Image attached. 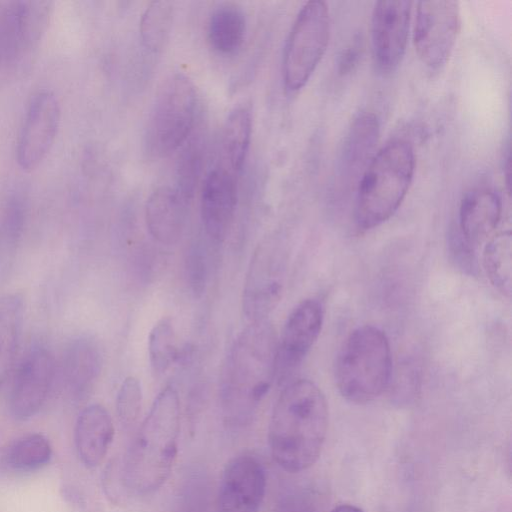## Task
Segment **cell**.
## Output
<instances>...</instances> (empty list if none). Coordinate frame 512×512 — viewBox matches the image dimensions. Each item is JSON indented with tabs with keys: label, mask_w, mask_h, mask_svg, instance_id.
Instances as JSON below:
<instances>
[{
	"label": "cell",
	"mask_w": 512,
	"mask_h": 512,
	"mask_svg": "<svg viewBox=\"0 0 512 512\" xmlns=\"http://www.w3.org/2000/svg\"><path fill=\"white\" fill-rule=\"evenodd\" d=\"M277 337L267 320L251 322L235 339L220 379V401L227 424L251 422L276 379Z\"/></svg>",
	"instance_id": "obj_1"
},
{
	"label": "cell",
	"mask_w": 512,
	"mask_h": 512,
	"mask_svg": "<svg viewBox=\"0 0 512 512\" xmlns=\"http://www.w3.org/2000/svg\"><path fill=\"white\" fill-rule=\"evenodd\" d=\"M328 405L321 389L299 379L279 395L269 422L268 443L275 462L298 473L319 458L328 429Z\"/></svg>",
	"instance_id": "obj_2"
},
{
	"label": "cell",
	"mask_w": 512,
	"mask_h": 512,
	"mask_svg": "<svg viewBox=\"0 0 512 512\" xmlns=\"http://www.w3.org/2000/svg\"><path fill=\"white\" fill-rule=\"evenodd\" d=\"M180 434V402L173 386L154 399L120 466L124 488L138 495L158 490L175 463Z\"/></svg>",
	"instance_id": "obj_3"
},
{
	"label": "cell",
	"mask_w": 512,
	"mask_h": 512,
	"mask_svg": "<svg viewBox=\"0 0 512 512\" xmlns=\"http://www.w3.org/2000/svg\"><path fill=\"white\" fill-rule=\"evenodd\" d=\"M414 172L415 153L407 140H390L375 153L356 186L354 218L359 230L381 225L398 210Z\"/></svg>",
	"instance_id": "obj_4"
},
{
	"label": "cell",
	"mask_w": 512,
	"mask_h": 512,
	"mask_svg": "<svg viewBox=\"0 0 512 512\" xmlns=\"http://www.w3.org/2000/svg\"><path fill=\"white\" fill-rule=\"evenodd\" d=\"M335 381L340 394L356 404L368 403L388 387L392 357L386 334L372 325L353 330L335 362Z\"/></svg>",
	"instance_id": "obj_5"
},
{
	"label": "cell",
	"mask_w": 512,
	"mask_h": 512,
	"mask_svg": "<svg viewBox=\"0 0 512 512\" xmlns=\"http://www.w3.org/2000/svg\"><path fill=\"white\" fill-rule=\"evenodd\" d=\"M197 96L186 75H171L160 88L153 105L146 132L148 153L165 158L189 138L196 117Z\"/></svg>",
	"instance_id": "obj_6"
},
{
	"label": "cell",
	"mask_w": 512,
	"mask_h": 512,
	"mask_svg": "<svg viewBox=\"0 0 512 512\" xmlns=\"http://www.w3.org/2000/svg\"><path fill=\"white\" fill-rule=\"evenodd\" d=\"M330 38V15L324 1L306 2L298 12L283 54V82L289 92L302 89L324 56Z\"/></svg>",
	"instance_id": "obj_7"
},
{
	"label": "cell",
	"mask_w": 512,
	"mask_h": 512,
	"mask_svg": "<svg viewBox=\"0 0 512 512\" xmlns=\"http://www.w3.org/2000/svg\"><path fill=\"white\" fill-rule=\"evenodd\" d=\"M460 30L457 1L430 0L417 3L413 43L420 61L431 70L448 62Z\"/></svg>",
	"instance_id": "obj_8"
},
{
	"label": "cell",
	"mask_w": 512,
	"mask_h": 512,
	"mask_svg": "<svg viewBox=\"0 0 512 512\" xmlns=\"http://www.w3.org/2000/svg\"><path fill=\"white\" fill-rule=\"evenodd\" d=\"M285 253L273 239L255 248L245 276L242 308L250 322L265 320L277 306L283 290Z\"/></svg>",
	"instance_id": "obj_9"
},
{
	"label": "cell",
	"mask_w": 512,
	"mask_h": 512,
	"mask_svg": "<svg viewBox=\"0 0 512 512\" xmlns=\"http://www.w3.org/2000/svg\"><path fill=\"white\" fill-rule=\"evenodd\" d=\"M53 10L50 1H16L0 19L2 63L22 67L36 54Z\"/></svg>",
	"instance_id": "obj_10"
},
{
	"label": "cell",
	"mask_w": 512,
	"mask_h": 512,
	"mask_svg": "<svg viewBox=\"0 0 512 512\" xmlns=\"http://www.w3.org/2000/svg\"><path fill=\"white\" fill-rule=\"evenodd\" d=\"M61 119L60 102L53 91L37 90L29 99L16 144L17 164L33 171L51 151Z\"/></svg>",
	"instance_id": "obj_11"
},
{
	"label": "cell",
	"mask_w": 512,
	"mask_h": 512,
	"mask_svg": "<svg viewBox=\"0 0 512 512\" xmlns=\"http://www.w3.org/2000/svg\"><path fill=\"white\" fill-rule=\"evenodd\" d=\"M55 375V359L46 347L35 346L26 353L15 372L9 395V411L14 419L28 420L42 409Z\"/></svg>",
	"instance_id": "obj_12"
},
{
	"label": "cell",
	"mask_w": 512,
	"mask_h": 512,
	"mask_svg": "<svg viewBox=\"0 0 512 512\" xmlns=\"http://www.w3.org/2000/svg\"><path fill=\"white\" fill-rule=\"evenodd\" d=\"M412 2L378 1L371 18L372 55L376 70L389 75L400 65L405 54Z\"/></svg>",
	"instance_id": "obj_13"
},
{
	"label": "cell",
	"mask_w": 512,
	"mask_h": 512,
	"mask_svg": "<svg viewBox=\"0 0 512 512\" xmlns=\"http://www.w3.org/2000/svg\"><path fill=\"white\" fill-rule=\"evenodd\" d=\"M266 489V471L261 461L252 454L237 455L223 470L217 512H259Z\"/></svg>",
	"instance_id": "obj_14"
},
{
	"label": "cell",
	"mask_w": 512,
	"mask_h": 512,
	"mask_svg": "<svg viewBox=\"0 0 512 512\" xmlns=\"http://www.w3.org/2000/svg\"><path fill=\"white\" fill-rule=\"evenodd\" d=\"M324 319L322 304L305 299L289 314L277 341L276 378L284 382L302 363L317 341Z\"/></svg>",
	"instance_id": "obj_15"
},
{
	"label": "cell",
	"mask_w": 512,
	"mask_h": 512,
	"mask_svg": "<svg viewBox=\"0 0 512 512\" xmlns=\"http://www.w3.org/2000/svg\"><path fill=\"white\" fill-rule=\"evenodd\" d=\"M237 205V184L231 171L217 168L208 173L201 191V219L204 230L216 242L225 240Z\"/></svg>",
	"instance_id": "obj_16"
},
{
	"label": "cell",
	"mask_w": 512,
	"mask_h": 512,
	"mask_svg": "<svg viewBox=\"0 0 512 512\" xmlns=\"http://www.w3.org/2000/svg\"><path fill=\"white\" fill-rule=\"evenodd\" d=\"M102 365V351L93 337L82 335L69 342L62 358L61 380L70 401L79 403L91 394Z\"/></svg>",
	"instance_id": "obj_17"
},
{
	"label": "cell",
	"mask_w": 512,
	"mask_h": 512,
	"mask_svg": "<svg viewBox=\"0 0 512 512\" xmlns=\"http://www.w3.org/2000/svg\"><path fill=\"white\" fill-rule=\"evenodd\" d=\"M379 121L375 114L364 112L352 122L342 144L338 176L342 185L358 184L364 170L375 155L379 138Z\"/></svg>",
	"instance_id": "obj_18"
},
{
	"label": "cell",
	"mask_w": 512,
	"mask_h": 512,
	"mask_svg": "<svg viewBox=\"0 0 512 512\" xmlns=\"http://www.w3.org/2000/svg\"><path fill=\"white\" fill-rule=\"evenodd\" d=\"M114 423L109 411L95 403L84 407L74 428V444L80 462L87 468L98 467L113 442Z\"/></svg>",
	"instance_id": "obj_19"
},
{
	"label": "cell",
	"mask_w": 512,
	"mask_h": 512,
	"mask_svg": "<svg viewBox=\"0 0 512 512\" xmlns=\"http://www.w3.org/2000/svg\"><path fill=\"white\" fill-rule=\"evenodd\" d=\"M188 199L177 188L161 186L149 196L145 221L151 236L163 245H174L181 238L187 218Z\"/></svg>",
	"instance_id": "obj_20"
},
{
	"label": "cell",
	"mask_w": 512,
	"mask_h": 512,
	"mask_svg": "<svg viewBox=\"0 0 512 512\" xmlns=\"http://www.w3.org/2000/svg\"><path fill=\"white\" fill-rule=\"evenodd\" d=\"M502 201L489 188H476L465 194L459 207L458 232L472 247L481 244L497 227Z\"/></svg>",
	"instance_id": "obj_21"
},
{
	"label": "cell",
	"mask_w": 512,
	"mask_h": 512,
	"mask_svg": "<svg viewBox=\"0 0 512 512\" xmlns=\"http://www.w3.org/2000/svg\"><path fill=\"white\" fill-rule=\"evenodd\" d=\"M24 319V299L19 293L0 297V388L15 362Z\"/></svg>",
	"instance_id": "obj_22"
},
{
	"label": "cell",
	"mask_w": 512,
	"mask_h": 512,
	"mask_svg": "<svg viewBox=\"0 0 512 512\" xmlns=\"http://www.w3.org/2000/svg\"><path fill=\"white\" fill-rule=\"evenodd\" d=\"M208 41L221 55L235 54L246 34V18L242 9L231 3L222 4L211 14L208 22Z\"/></svg>",
	"instance_id": "obj_23"
},
{
	"label": "cell",
	"mask_w": 512,
	"mask_h": 512,
	"mask_svg": "<svg viewBox=\"0 0 512 512\" xmlns=\"http://www.w3.org/2000/svg\"><path fill=\"white\" fill-rule=\"evenodd\" d=\"M25 223V206L19 195L10 196L0 213V284L9 275L19 249Z\"/></svg>",
	"instance_id": "obj_24"
},
{
	"label": "cell",
	"mask_w": 512,
	"mask_h": 512,
	"mask_svg": "<svg viewBox=\"0 0 512 512\" xmlns=\"http://www.w3.org/2000/svg\"><path fill=\"white\" fill-rule=\"evenodd\" d=\"M52 457L50 441L40 433L22 435L4 452L5 464L14 471L30 472L46 466Z\"/></svg>",
	"instance_id": "obj_25"
},
{
	"label": "cell",
	"mask_w": 512,
	"mask_h": 512,
	"mask_svg": "<svg viewBox=\"0 0 512 512\" xmlns=\"http://www.w3.org/2000/svg\"><path fill=\"white\" fill-rule=\"evenodd\" d=\"M252 133L250 110L245 106L234 108L223 129V150L231 170L238 172L245 162Z\"/></svg>",
	"instance_id": "obj_26"
},
{
	"label": "cell",
	"mask_w": 512,
	"mask_h": 512,
	"mask_svg": "<svg viewBox=\"0 0 512 512\" xmlns=\"http://www.w3.org/2000/svg\"><path fill=\"white\" fill-rule=\"evenodd\" d=\"M512 239L509 231L495 235L486 245L483 265L491 284L506 297L511 295Z\"/></svg>",
	"instance_id": "obj_27"
},
{
	"label": "cell",
	"mask_w": 512,
	"mask_h": 512,
	"mask_svg": "<svg viewBox=\"0 0 512 512\" xmlns=\"http://www.w3.org/2000/svg\"><path fill=\"white\" fill-rule=\"evenodd\" d=\"M174 19V5L170 1H153L144 10L140 20L143 45L151 52H161L167 45Z\"/></svg>",
	"instance_id": "obj_28"
},
{
	"label": "cell",
	"mask_w": 512,
	"mask_h": 512,
	"mask_svg": "<svg viewBox=\"0 0 512 512\" xmlns=\"http://www.w3.org/2000/svg\"><path fill=\"white\" fill-rule=\"evenodd\" d=\"M148 355L152 372L156 376L166 373L177 360L179 349L170 317L161 318L151 329L148 337Z\"/></svg>",
	"instance_id": "obj_29"
},
{
	"label": "cell",
	"mask_w": 512,
	"mask_h": 512,
	"mask_svg": "<svg viewBox=\"0 0 512 512\" xmlns=\"http://www.w3.org/2000/svg\"><path fill=\"white\" fill-rule=\"evenodd\" d=\"M202 143L193 138L183 149L178 162V186L180 193L190 200L202 167Z\"/></svg>",
	"instance_id": "obj_30"
},
{
	"label": "cell",
	"mask_w": 512,
	"mask_h": 512,
	"mask_svg": "<svg viewBox=\"0 0 512 512\" xmlns=\"http://www.w3.org/2000/svg\"><path fill=\"white\" fill-rule=\"evenodd\" d=\"M142 388L134 376L126 377L116 396V413L123 428L129 429L138 421L142 408Z\"/></svg>",
	"instance_id": "obj_31"
},
{
	"label": "cell",
	"mask_w": 512,
	"mask_h": 512,
	"mask_svg": "<svg viewBox=\"0 0 512 512\" xmlns=\"http://www.w3.org/2000/svg\"><path fill=\"white\" fill-rule=\"evenodd\" d=\"M274 512H318V506L312 494L297 490L285 494L277 503Z\"/></svg>",
	"instance_id": "obj_32"
},
{
	"label": "cell",
	"mask_w": 512,
	"mask_h": 512,
	"mask_svg": "<svg viewBox=\"0 0 512 512\" xmlns=\"http://www.w3.org/2000/svg\"><path fill=\"white\" fill-rule=\"evenodd\" d=\"M187 270L193 291L196 294L202 293L206 283L207 267L205 257L199 248L191 251Z\"/></svg>",
	"instance_id": "obj_33"
},
{
	"label": "cell",
	"mask_w": 512,
	"mask_h": 512,
	"mask_svg": "<svg viewBox=\"0 0 512 512\" xmlns=\"http://www.w3.org/2000/svg\"><path fill=\"white\" fill-rule=\"evenodd\" d=\"M450 250L457 264L473 273L476 268L474 247L468 244L458 231L451 237Z\"/></svg>",
	"instance_id": "obj_34"
},
{
	"label": "cell",
	"mask_w": 512,
	"mask_h": 512,
	"mask_svg": "<svg viewBox=\"0 0 512 512\" xmlns=\"http://www.w3.org/2000/svg\"><path fill=\"white\" fill-rule=\"evenodd\" d=\"M331 512H363V510L355 505L341 504L336 506Z\"/></svg>",
	"instance_id": "obj_35"
},
{
	"label": "cell",
	"mask_w": 512,
	"mask_h": 512,
	"mask_svg": "<svg viewBox=\"0 0 512 512\" xmlns=\"http://www.w3.org/2000/svg\"><path fill=\"white\" fill-rule=\"evenodd\" d=\"M1 64H2V53H1V46H0V67H1Z\"/></svg>",
	"instance_id": "obj_36"
}]
</instances>
